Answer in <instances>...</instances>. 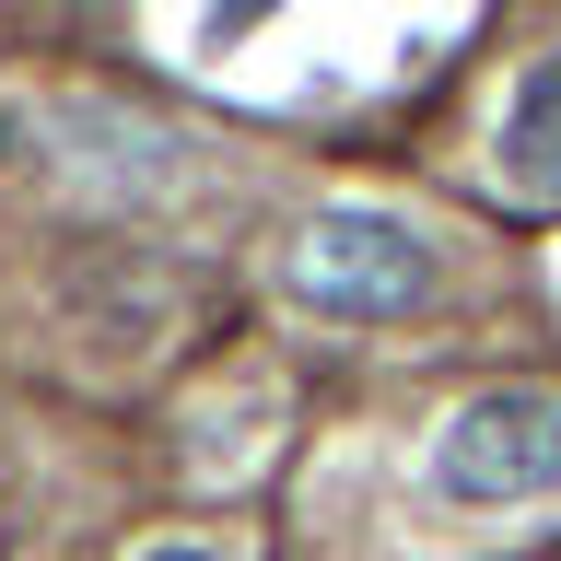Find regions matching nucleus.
Wrapping results in <instances>:
<instances>
[{
	"label": "nucleus",
	"instance_id": "1",
	"mask_svg": "<svg viewBox=\"0 0 561 561\" xmlns=\"http://www.w3.org/2000/svg\"><path fill=\"white\" fill-rule=\"evenodd\" d=\"M293 293L328 316H410L445 293V257L421 245V222H398V210H316L305 245H293Z\"/></svg>",
	"mask_w": 561,
	"mask_h": 561
},
{
	"label": "nucleus",
	"instance_id": "2",
	"mask_svg": "<svg viewBox=\"0 0 561 561\" xmlns=\"http://www.w3.org/2000/svg\"><path fill=\"white\" fill-rule=\"evenodd\" d=\"M433 491L445 503H550L561 491V398L550 386H491L445 421L433 445Z\"/></svg>",
	"mask_w": 561,
	"mask_h": 561
},
{
	"label": "nucleus",
	"instance_id": "3",
	"mask_svg": "<svg viewBox=\"0 0 561 561\" xmlns=\"http://www.w3.org/2000/svg\"><path fill=\"white\" fill-rule=\"evenodd\" d=\"M503 187L526 210H561V59H538L503 105Z\"/></svg>",
	"mask_w": 561,
	"mask_h": 561
},
{
	"label": "nucleus",
	"instance_id": "4",
	"mask_svg": "<svg viewBox=\"0 0 561 561\" xmlns=\"http://www.w3.org/2000/svg\"><path fill=\"white\" fill-rule=\"evenodd\" d=\"M140 561H222V550H199V538H164V550H140Z\"/></svg>",
	"mask_w": 561,
	"mask_h": 561
}]
</instances>
